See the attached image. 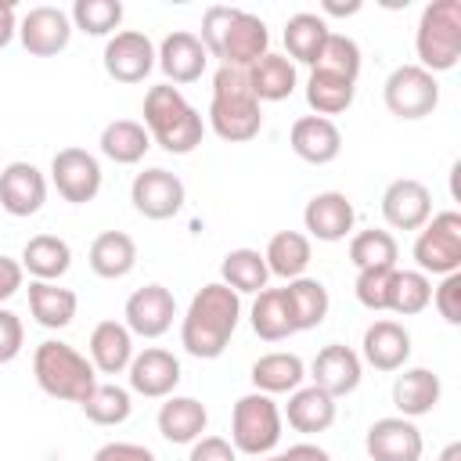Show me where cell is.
Listing matches in <instances>:
<instances>
[{"label":"cell","mask_w":461,"mask_h":461,"mask_svg":"<svg viewBox=\"0 0 461 461\" xmlns=\"http://www.w3.org/2000/svg\"><path fill=\"white\" fill-rule=\"evenodd\" d=\"M238 321H241V295L223 281H209L194 292L180 321V346L198 360H216L230 346Z\"/></svg>","instance_id":"1"},{"label":"cell","mask_w":461,"mask_h":461,"mask_svg":"<svg viewBox=\"0 0 461 461\" xmlns=\"http://www.w3.org/2000/svg\"><path fill=\"white\" fill-rule=\"evenodd\" d=\"M209 126L227 144H245L263 130V108L249 86L245 68L220 65L212 76V101H209Z\"/></svg>","instance_id":"2"},{"label":"cell","mask_w":461,"mask_h":461,"mask_svg":"<svg viewBox=\"0 0 461 461\" xmlns=\"http://www.w3.org/2000/svg\"><path fill=\"white\" fill-rule=\"evenodd\" d=\"M144 130L151 144H158L169 155H191L205 137L198 108L169 83H158L144 94Z\"/></svg>","instance_id":"3"},{"label":"cell","mask_w":461,"mask_h":461,"mask_svg":"<svg viewBox=\"0 0 461 461\" xmlns=\"http://www.w3.org/2000/svg\"><path fill=\"white\" fill-rule=\"evenodd\" d=\"M32 375L47 396L65 400V403H83L90 396V389L97 385V371H94L90 357H83L76 346H68L61 339H47L36 346Z\"/></svg>","instance_id":"4"},{"label":"cell","mask_w":461,"mask_h":461,"mask_svg":"<svg viewBox=\"0 0 461 461\" xmlns=\"http://www.w3.org/2000/svg\"><path fill=\"white\" fill-rule=\"evenodd\" d=\"M418 65L425 72H450L461 61V0H432L425 4L414 32Z\"/></svg>","instance_id":"5"},{"label":"cell","mask_w":461,"mask_h":461,"mask_svg":"<svg viewBox=\"0 0 461 461\" xmlns=\"http://www.w3.org/2000/svg\"><path fill=\"white\" fill-rule=\"evenodd\" d=\"M281 407L267 393H245L230 411V447L249 457H267L281 443Z\"/></svg>","instance_id":"6"},{"label":"cell","mask_w":461,"mask_h":461,"mask_svg":"<svg viewBox=\"0 0 461 461\" xmlns=\"http://www.w3.org/2000/svg\"><path fill=\"white\" fill-rule=\"evenodd\" d=\"M411 256L421 274H436V277L457 274L461 270V212L457 209L432 212L429 223L418 230Z\"/></svg>","instance_id":"7"},{"label":"cell","mask_w":461,"mask_h":461,"mask_svg":"<svg viewBox=\"0 0 461 461\" xmlns=\"http://www.w3.org/2000/svg\"><path fill=\"white\" fill-rule=\"evenodd\" d=\"M382 101H385V108L396 119L414 122V119H425V115L436 112V104H439V83L421 65H396L385 76Z\"/></svg>","instance_id":"8"},{"label":"cell","mask_w":461,"mask_h":461,"mask_svg":"<svg viewBox=\"0 0 461 461\" xmlns=\"http://www.w3.org/2000/svg\"><path fill=\"white\" fill-rule=\"evenodd\" d=\"M50 184L58 187V194L72 205H86L97 198L101 191V162L86 151V148H61L50 158Z\"/></svg>","instance_id":"9"},{"label":"cell","mask_w":461,"mask_h":461,"mask_svg":"<svg viewBox=\"0 0 461 461\" xmlns=\"http://www.w3.org/2000/svg\"><path fill=\"white\" fill-rule=\"evenodd\" d=\"M184 180L162 166H151L133 176L130 184V202L144 220H173L184 209Z\"/></svg>","instance_id":"10"},{"label":"cell","mask_w":461,"mask_h":461,"mask_svg":"<svg viewBox=\"0 0 461 461\" xmlns=\"http://www.w3.org/2000/svg\"><path fill=\"white\" fill-rule=\"evenodd\" d=\"M72 18L68 11L61 7H50V4H40V7H29L22 18H18V40L22 47L32 54V58H54L68 47L72 40Z\"/></svg>","instance_id":"11"},{"label":"cell","mask_w":461,"mask_h":461,"mask_svg":"<svg viewBox=\"0 0 461 461\" xmlns=\"http://www.w3.org/2000/svg\"><path fill=\"white\" fill-rule=\"evenodd\" d=\"M101 61L115 83H144L155 68V43L140 29H122L108 36Z\"/></svg>","instance_id":"12"},{"label":"cell","mask_w":461,"mask_h":461,"mask_svg":"<svg viewBox=\"0 0 461 461\" xmlns=\"http://www.w3.org/2000/svg\"><path fill=\"white\" fill-rule=\"evenodd\" d=\"M122 324L130 328V335H140V339H162L169 328H173V317H176V299L166 285H144L137 288L126 306H122Z\"/></svg>","instance_id":"13"},{"label":"cell","mask_w":461,"mask_h":461,"mask_svg":"<svg viewBox=\"0 0 461 461\" xmlns=\"http://www.w3.org/2000/svg\"><path fill=\"white\" fill-rule=\"evenodd\" d=\"M364 447H367L371 461H421L425 439H421V429L411 418L389 414V418L371 421V429L364 436Z\"/></svg>","instance_id":"14"},{"label":"cell","mask_w":461,"mask_h":461,"mask_svg":"<svg viewBox=\"0 0 461 461\" xmlns=\"http://www.w3.org/2000/svg\"><path fill=\"white\" fill-rule=\"evenodd\" d=\"M263 54H270V32H267V22L252 11H234L227 32H223V43H220V65H230V68H252Z\"/></svg>","instance_id":"15"},{"label":"cell","mask_w":461,"mask_h":461,"mask_svg":"<svg viewBox=\"0 0 461 461\" xmlns=\"http://www.w3.org/2000/svg\"><path fill=\"white\" fill-rule=\"evenodd\" d=\"M47 202V176L32 162H7L0 169V209L7 216H36Z\"/></svg>","instance_id":"16"},{"label":"cell","mask_w":461,"mask_h":461,"mask_svg":"<svg viewBox=\"0 0 461 461\" xmlns=\"http://www.w3.org/2000/svg\"><path fill=\"white\" fill-rule=\"evenodd\" d=\"M382 216L393 230H421L432 216V191L414 176H400L382 191Z\"/></svg>","instance_id":"17"},{"label":"cell","mask_w":461,"mask_h":461,"mask_svg":"<svg viewBox=\"0 0 461 461\" xmlns=\"http://www.w3.org/2000/svg\"><path fill=\"white\" fill-rule=\"evenodd\" d=\"M155 65L162 68V76H166L169 86H184V83L202 79V72H205V65H209V54H205L198 32L176 29V32H169V36L158 43Z\"/></svg>","instance_id":"18"},{"label":"cell","mask_w":461,"mask_h":461,"mask_svg":"<svg viewBox=\"0 0 461 461\" xmlns=\"http://www.w3.org/2000/svg\"><path fill=\"white\" fill-rule=\"evenodd\" d=\"M126 375H130V393H140L148 400H166L180 385V360L169 349L148 346V349L133 353Z\"/></svg>","instance_id":"19"},{"label":"cell","mask_w":461,"mask_h":461,"mask_svg":"<svg viewBox=\"0 0 461 461\" xmlns=\"http://www.w3.org/2000/svg\"><path fill=\"white\" fill-rule=\"evenodd\" d=\"M353 223H357V212H353V202L342 191H321L303 209V227L310 230V238L328 241V245L349 238Z\"/></svg>","instance_id":"20"},{"label":"cell","mask_w":461,"mask_h":461,"mask_svg":"<svg viewBox=\"0 0 461 461\" xmlns=\"http://www.w3.org/2000/svg\"><path fill=\"white\" fill-rule=\"evenodd\" d=\"M310 378H313L317 389H324L328 396L339 400V396H349V393L360 385V378H364V360H360L349 346L331 342V346H324V349L313 357Z\"/></svg>","instance_id":"21"},{"label":"cell","mask_w":461,"mask_h":461,"mask_svg":"<svg viewBox=\"0 0 461 461\" xmlns=\"http://www.w3.org/2000/svg\"><path fill=\"white\" fill-rule=\"evenodd\" d=\"M288 144L292 151L310 162V166H328L339 158L342 151V133L335 126V119H321V115H299L292 122V133H288Z\"/></svg>","instance_id":"22"},{"label":"cell","mask_w":461,"mask_h":461,"mask_svg":"<svg viewBox=\"0 0 461 461\" xmlns=\"http://www.w3.org/2000/svg\"><path fill=\"white\" fill-rule=\"evenodd\" d=\"M360 346H364V360L375 371H400L411 360V331L393 317L367 324Z\"/></svg>","instance_id":"23"},{"label":"cell","mask_w":461,"mask_h":461,"mask_svg":"<svg viewBox=\"0 0 461 461\" xmlns=\"http://www.w3.org/2000/svg\"><path fill=\"white\" fill-rule=\"evenodd\" d=\"M403 375H396L393 382V407L400 411V418H421L432 414V407L443 396V382L436 371L429 367H400Z\"/></svg>","instance_id":"24"},{"label":"cell","mask_w":461,"mask_h":461,"mask_svg":"<svg viewBox=\"0 0 461 461\" xmlns=\"http://www.w3.org/2000/svg\"><path fill=\"white\" fill-rule=\"evenodd\" d=\"M335 414H339L335 396H328L317 385H299L295 393H288V407H285L281 421H288L303 436H317L335 425Z\"/></svg>","instance_id":"25"},{"label":"cell","mask_w":461,"mask_h":461,"mask_svg":"<svg viewBox=\"0 0 461 461\" xmlns=\"http://www.w3.org/2000/svg\"><path fill=\"white\" fill-rule=\"evenodd\" d=\"M133 360V335L119 321H101L90 331V364L101 375H122Z\"/></svg>","instance_id":"26"},{"label":"cell","mask_w":461,"mask_h":461,"mask_svg":"<svg viewBox=\"0 0 461 461\" xmlns=\"http://www.w3.org/2000/svg\"><path fill=\"white\" fill-rule=\"evenodd\" d=\"M86 263H90V270L97 277L119 281V277H126L137 267V241L126 230H104V234H97L90 241Z\"/></svg>","instance_id":"27"},{"label":"cell","mask_w":461,"mask_h":461,"mask_svg":"<svg viewBox=\"0 0 461 461\" xmlns=\"http://www.w3.org/2000/svg\"><path fill=\"white\" fill-rule=\"evenodd\" d=\"M18 263H22V270H25L32 281H58V277H65L68 267H72V249H68V241L58 238V234H36V238L25 241Z\"/></svg>","instance_id":"28"},{"label":"cell","mask_w":461,"mask_h":461,"mask_svg":"<svg viewBox=\"0 0 461 461\" xmlns=\"http://www.w3.org/2000/svg\"><path fill=\"white\" fill-rule=\"evenodd\" d=\"M281 292H285V306H288V317H292L295 331H310V328L324 324V317L331 310V299H328V288L317 277L303 274V277L288 281Z\"/></svg>","instance_id":"29"},{"label":"cell","mask_w":461,"mask_h":461,"mask_svg":"<svg viewBox=\"0 0 461 461\" xmlns=\"http://www.w3.org/2000/svg\"><path fill=\"white\" fill-rule=\"evenodd\" d=\"M209 425V411L194 396H166L158 407V432L169 443H194Z\"/></svg>","instance_id":"30"},{"label":"cell","mask_w":461,"mask_h":461,"mask_svg":"<svg viewBox=\"0 0 461 461\" xmlns=\"http://www.w3.org/2000/svg\"><path fill=\"white\" fill-rule=\"evenodd\" d=\"M328 22L321 18V14H313V11H295L288 22H285V58L292 61V65H317V54H321V47H324V40H328Z\"/></svg>","instance_id":"31"},{"label":"cell","mask_w":461,"mask_h":461,"mask_svg":"<svg viewBox=\"0 0 461 461\" xmlns=\"http://www.w3.org/2000/svg\"><path fill=\"white\" fill-rule=\"evenodd\" d=\"M76 292L72 288H61L58 281H29V313L36 317V324L58 331V328H68L72 317H76Z\"/></svg>","instance_id":"32"},{"label":"cell","mask_w":461,"mask_h":461,"mask_svg":"<svg viewBox=\"0 0 461 461\" xmlns=\"http://www.w3.org/2000/svg\"><path fill=\"white\" fill-rule=\"evenodd\" d=\"M101 155L112 158L115 166H137L148 148H151V137L144 130V122L137 119H112L104 130H101Z\"/></svg>","instance_id":"33"},{"label":"cell","mask_w":461,"mask_h":461,"mask_svg":"<svg viewBox=\"0 0 461 461\" xmlns=\"http://www.w3.org/2000/svg\"><path fill=\"white\" fill-rule=\"evenodd\" d=\"M252 385L256 393H267V396H277V393H295L306 378V364L295 357V353H263L256 364H252Z\"/></svg>","instance_id":"34"},{"label":"cell","mask_w":461,"mask_h":461,"mask_svg":"<svg viewBox=\"0 0 461 461\" xmlns=\"http://www.w3.org/2000/svg\"><path fill=\"white\" fill-rule=\"evenodd\" d=\"M263 259H267V270L285 277V281H295L306 274L310 259H313V249H310V238L299 234V230H277L267 249H263Z\"/></svg>","instance_id":"35"},{"label":"cell","mask_w":461,"mask_h":461,"mask_svg":"<svg viewBox=\"0 0 461 461\" xmlns=\"http://www.w3.org/2000/svg\"><path fill=\"white\" fill-rule=\"evenodd\" d=\"M249 72V86L256 94V101H285L295 90V65L285 54H263Z\"/></svg>","instance_id":"36"},{"label":"cell","mask_w":461,"mask_h":461,"mask_svg":"<svg viewBox=\"0 0 461 461\" xmlns=\"http://www.w3.org/2000/svg\"><path fill=\"white\" fill-rule=\"evenodd\" d=\"M353 97H357V83H353V79H342V76L310 68V79H306V104L313 108V115H321V119L342 115V112L353 104Z\"/></svg>","instance_id":"37"},{"label":"cell","mask_w":461,"mask_h":461,"mask_svg":"<svg viewBox=\"0 0 461 461\" xmlns=\"http://www.w3.org/2000/svg\"><path fill=\"white\" fill-rule=\"evenodd\" d=\"M220 281L227 288H234L238 295L245 292H263L267 281H270V270H267V259L259 249H230L220 263Z\"/></svg>","instance_id":"38"},{"label":"cell","mask_w":461,"mask_h":461,"mask_svg":"<svg viewBox=\"0 0 461 461\" xmlns=\"http://www.w3.org/2000/svg\"><path fill=\"white\" fill-rule=\"evenodd\" d=\"M249 321H252V331H256L263 342H281V339L295 335L281 288H263V292H256V303H252Z\"/></svg>","instance_id":"39"},{"label":"cell","mask_w":461,"mask_h":461,"mask_svg":"<svg viewBox=\"0 0 461 461\" xmlns=\"http://www.w3.org/2000/svg\"><path fill=\"white\" fill-rule=\"evenodd\" d=\"M79 407H83L86 421H94V425H101V429H112V425H122V421L130 418L133 396H130V389H122V385H115V382H97V385L90 389V396H86Z\"/></svg>","instance_id":"40"},{"label":"cell","mask_w":461,"mask_h":461,"mask_svg":"<svg viewBox=\"0 0 461 461\" xmlns=\"http://www.w3.org/2000/svg\"><path fill=\"white\" fill-rule=\"evenodd\" d=\"M432 303V281L421 270H396L389 288V310L400 317H414Z\"/></svg>","instance_id":"41"},{"label":"cell","mask_w":461,"mask_h":461,"mask_svg":"<svg viewBox=\"0 0 461 461\" xmlns=\"http://www.w3.org/2000/svg\"><path fill=\"white\" fill-rule=\"evenodd\" d=\"M396 256H400V245L389 230H360L349 238V263L357 270H367V267H396Z\"/></svg>","instance_id":"42"},{"label":"cell","mask_w":461,"mask_h":461,"mask_svg":"<svg viewBox=\"0 0 461 461\" xmlns=\"http://www.w3.org/2000/svg\"><path fill=\"white\" fill-rule=\"evenodd\" d=\"M68 18H72V29L86 36H115L122 22V4L119 0H76Z\"/></svg>","instance_id":"43"},{"label":"cell","mask_w":461,"mask_h":461,"mask_svg":"<svg viewBox=\"0 0 461 461\" xmlns=\"http://www.w3.org/2000/svg\"><path fill=\"white\" fill-rule=\"evenodd\" d=\"M313 68L357 83V76H360V47H357V40L353 36H342V32H328V40H324Z\"/></svg>","instance_id":"44"},{"label":"cell","mask_w":461,"mask_h":461,"mask_svg":"<svg viewBox=\"0 0 461 461\" xmlns=\"http://www.w3.org/2000/svg\"><path fill=\"white\" fill-rule=\"evenodd\" d=\"M393 274L396 267H367V270H357V303L382 313L389 310V288H393Z\"/></svg>","instance_id":"45"},{"label":"cell","mask_w":461,"mask_h":461,"mask_svg":"<svg viewBox=\"0 0 461 461\" xmlns=\"http://www.w3.org/2000/svg\"><path fill=\"white\" fill-rule=\"evenodd\" d=\"M234 11H238V7H227V4H212V7H205L198 40H202V47H205V54H209V58H216V54H220V43H223V32H227V25H230Z\"/></svg>","instance_id":"46"},{"label":"cell","mask_w":461,"mask_h":461,"mask_svg":"<svg viewBox=\"0 0 461 461\" xmlns=\"http://www.w3.org/2000/svg\"><path fill=\"white\" fill-rule=\"evenodd\" d=\"M432 303H436V310H439V317L447 324H461V270L457 274H447L432 288Z\"/></svg>","instance_id":"47"},{"label":"cell","mask_w":461,"mask_h":461,"mask_svg":"<svg viewBox=\"0 0 461 461\" xmlns=\"http://www.w3.org/2000/svg\"><path fill=\"white\" fill-rule=\"evenodd\" d=\"M25 346V328L22 317L7 306H0V364H11Z\"/></svg>","instance_id":"48"},{"label":"cell","mask_w":461,"mask_h":461,"mask_svg":"<svg viewBox=\"0 0 461 461\" xmlns=\"http://www.w3.org/2000/svg\"><path fill=\"white\" fill-rule=\"evenodd\" d=\"M187 461H238V450L230 447V439L223 436H198L191 443Z\"/></svg>","instance_id":"49"},{"label":"cell","mask_w":461,"mask_h":461,"mask_svg":"<svg viewBox=\"0 0 461 461\" xmlns=\"http://www.w3.org/2000/svg\"><path fill=\"white\" fill-rule=\"evenodd\" d=\"M90 461H158V457H155L148 447H140V443H126V439H115V443H104V447H97Z\"/></svg>","instance_id":"50"},{"label":"cell","mask_w":461,"mask_h":461,"mask_svg":"<svg viewBox=\"0 0 461 461\" xmlns=\"http://www.w3.org/2000/svg\"><path fill=\"white\" fill-rule=\"evenodd\" d=\"M22 281H25L22 263L11 259V256H0V303H7V299L22 288Z\"/></svg>","instance_id":"51"},{"label":"cell","mask_w":461,"mask_h":461,"mask_svg":"<svg viewBox=\"0 0 461 461\" xmlns=\"http://www.w3.org/2000/svg\"><path fill=\"white\" fill-rule=\"evenodd\" d=\"M281 457H285V461H331V454H328L324 447H317V443H295V447H288Z\"/></svg>","instance_id":"52"},{"label":"cell","mask_w":461,"mask_h":461,"mask_svg":"<svg viewBox=\"0 0 461 461\" xmlns=\"http://www.w3.org/2000/svg\"><path fill=\"white\" fill-rule=\"evenodd\" d=\"M18 36V14L11 0H0V50Z\"/></svg>","instance_id":"53"},{"label":"cell","mask_w":461,"mask_h":461,"mask_svg":"<svg viewBox=\"0 0 461 461\" xmlns=\"http://www.w3.org/2000/svg\"><path fill=\"white\" fill-rule=\"evenodd\" d=\"M321 7H324V14H357V11H360V0H349V4H339V0H324Z\"/></svg>","instance_id":"54"},{"label":"cell","mask_w":461,"mask_h":461,"mask_svg":"<svg viewBox=\"0 0 461 461\" xmlns=\"http://www.w3.org/2000/svg\"><path fill=\"white\" fill-rule=\"evenodd\" d=\"M439 461H461V443H457V439L447 443V447L439 450Z\"/></svg>","instance_id":"55"},{"label":"cell","mask_w":461,"mask_h":461,"mask_svg":"<svg viewBox=\"0 0 461 461\" xmlns=\"http://www.w3.org/2000/svg\"><path fill=\"white\" fill-rule=\"evenodd\" d=\"M263 461H285V457H281V454H267Z\"/></svg>","instance_id":"56"}]
</instances>
